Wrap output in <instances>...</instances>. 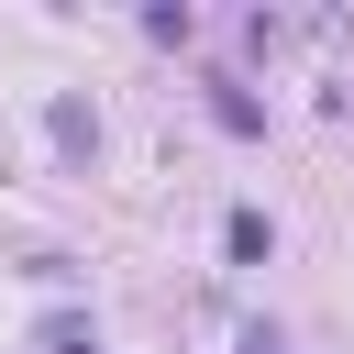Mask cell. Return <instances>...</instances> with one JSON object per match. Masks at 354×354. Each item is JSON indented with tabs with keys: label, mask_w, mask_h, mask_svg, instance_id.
I'll use <instances>...</instances> for the list:
<instances>
[{
	"label": "cell",
	"mask_w": 354,
	"mask_h": 354,
	"mask_svg": "<svg viewBox=\"0 0 354 354\" xmlns=\"http://www.w3.org/2000/svg\"><path fill=\"white\" fill-rule=\"evenodd\" d=\"M221 243H232V254L254 266V254H266V210H232V221H221Z\"/></svg>",
	"instance_id": "1"
}]
</instances>
